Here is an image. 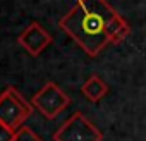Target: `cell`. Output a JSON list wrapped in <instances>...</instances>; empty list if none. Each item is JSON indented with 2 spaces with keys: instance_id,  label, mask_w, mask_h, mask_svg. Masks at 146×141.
<instances>
[{
  "instance_id": "obj_3",
  "label": "cell",
  "mask_w": 146,
  "mask_h": 141,
  "mask_svg": "<svg viewBox=\"0 0 146 141\" xmlns=\"http://www.w3.org/2000/svg\"><path fill=\"white\" fill-rule=\"evenodd\" d=\"M29 102L43 117L52 120L69 107L70 98L67 93H64V90L58 84H55L53 81H48L31 96Z\"/></svg>"
},
{
  "instance_id": "obj_7",
  "label": "cell",
  "mask_w": 146,
  "mask_h": 141,
  "mask_svg": "<svg viewBox=\"0 0 146 141\" xmlns=\"http://www.w3.org/2000/svg\"><path fill=\"white\" fill-rule=\"evenodd\" d=\"M129 35H131V24L120 14H117L107 26V36H108V41L112 45L122 43L124 40L129 38Z\"/></svg>"
},
{
  "instance_id": "obj_1",
  "label": "cell",
  "mask_w": 146,
  "mask_h": 141,
  "mask_svg": "<svg viewBox=\"0 0 146 141\" xmlns=\"http://www.w3.org/2000/svg\"><path fill=\"white\" fill-rule=\"evenodd\" d=\"M117 14L107 0H78V4L58 21V28L74 40L86 55L96 57L110 43L107 26Z\"/></svg>"
},
{
  "instance_id": "obj_5",
  "label": "cell",
  "mask_w": 146,
  "mask_h": 141,
  "mask_svg": "<svg viewBox=\"0 0 146 141\" xmlns=\"http://www.w3.org/2000/svg\"><path fill=\"white\" fill-rule=\"evenodd\" d=\"M17 43L31 57H38L52 43V36L40 23H29L23 29V33L17 36Z\"/></svg>"
},
{
  "instance_id": "obj_4",
  "label": "cell",
  "mask_w": 146,
  "mask_h": 141,
  "mask_svg": "<svg viewBox=\"0 0 146 141\" xmlns=\"http://www.w3.org/2000/svg\"><path fill=\"white\" fill-rule=\"evenodd\" d=\"M102 131L83 114L74 112L53 134V141H102Z\"/></svg>"
},
{
  "instance_id": "obj_2",
  "label": "cell",
  "mask_w": 146,
  "mask_h": 141,
  "mask_svg": "<svg viewBox=\"0 0 146 141\" xmlns=\"http://www.w3.org/2000/svg\"><path fill=\"white\" fill-rule=\"evenodd\" d=\"M35 107L28 102L14 86H9L0 93V124L17 131L24 126L28 117L33 114Z\"/></svg>"
},
{
  "instance_id": "obj_9",
  "label": "cell",
  "mask_w": 146,
  "mask_h": 141,
  "mask_svg": "<svg viewBox=\"0 0 146 141\" xmlns=\"http://www.w3.org/2000/svg\"><path fill=\"white\" fill-rule=\"evenodd\" d=\"M14 136H16V131L0 124V141H14Z\"/></svg>"
},
{
  "instance_id": "obj_6",
  "label": "cell",
  "mask_w": 146,
  "mask_h": 141,
  "mask_svg": "<svg viewBox=\"0 0 146 141\" xmlns=\"http://www.w3.org/2000/svg\"><path fill=\"white\" fill-rule=\"evenodd\" d=\"M81 93H83L90 102L96 103V102H100V100L108 93V84H107L100 76L93 74V76H90V78L83 83Z\"/></svg>"
},
{
  "instance_id": "obj_8",
  "label": "cell",
  "mask_w": 146,
  "mask_h": 141,
  "mask_svg": "<svg viewBox=\"0 0 146 141\" xmlns=\"http://www.w3.org/2000/svg\"><path fill=\"white\" fill-rule=\"evenodd\" d=\"M14 141H43L31 127L28 126H23L21 129L16 131V136H14Z\"/></svg>"
}]
</instances>
